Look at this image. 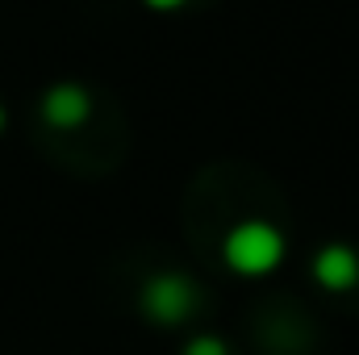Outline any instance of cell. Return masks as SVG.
I'll return each instance as SVG.
<instances>
[{"label":"cell","instance_id":"obj_1","mask_svg":"<svg viewBox=\"0 0 359 355\" xmlns=\"http://www.w3.org/2000/svg\"><path fill=\"white\" fill-rule=\"evenodd\" d=\"M284 260V239L268 222H243L226 239V264L243 276H264Z\"/></svg>","mask_w":359,"mask_h":355},{"label":"cell","instance_id":"obj_2","mask_svg":"<svg viewBox=\"0 0 359 355\" xmlns=\"http://www.w3.org/2000/svg\"><path fill=\"white\" fill-rule=\"evenodd\" d=\"M196 301H201L196 284H192L188 276H180V272H155V276L142 284V309H147L159 326L184 322V318L196 309Z\"/></svg>","mask_w":359,"mask_h":355},{"label":"cell","instance_id":"obj_3","mask_svg":"<svg viewBox=\"0 0 359 355\" xmlns=\"http://www.w3.org/2000/svg\"><path fill=\"white\" fill-rule=\"evenodd\" d=\"M92 113V100L80 84H55V88L42 96V117L59 130H72V126H84Z\"/></svg>","mask_w":359,"mask_h":355},{"label":"cell","instance_id":"obj_4","mask_svg":"<svg viewBox=\"0 0 359 355\" xmlns=\"http://www.w3.org/2000/svg\"><path fill=\"white\" fill-rule=\"evenodd\" d=\"M313 276L326 284V288H334V293H343V288H351L359 280V255L351 247H326L318 260H313Z\"/></svg>","mask_w":359,"mask_h":355},{"label":"cell","instance_id":"obj_5","mask_svg":"<svg viewBox=\"0 0 359 355\" xmlns=\"http://www.w3.org/2000/svg\"><path fill=\"white\" fill-rule=\"evenodd\" d=\"M184 355H226V343H217V339H192Z\"/></svg>","mask_w":359,"mask_h":355},{"label":"cell","instance_id":"obj_6","mask_svg":"<svg viewBox=\"0 0 359 355\" xmlns=\"http://www.w3.org/2000/svg\"><path fill=\"white\" fill-rule=\"evenodd\" d=\"M151 8H176V4H184V0H147Z\"/></svg>","mask_w":359,"mask_h":355},{"label":"cell","instance_id":"obj_7","mask_svg":"<svg viewBox=\"0 0 359 355\" xmlns=\"http://www.w3.org/2000/svg\"><path fill=\"white\" fill-rule=\"evenodd\" d=\"M0 126H4V113H0Z\"/></svg>","mask_w":359,"mask_h":355}]
</instances>
